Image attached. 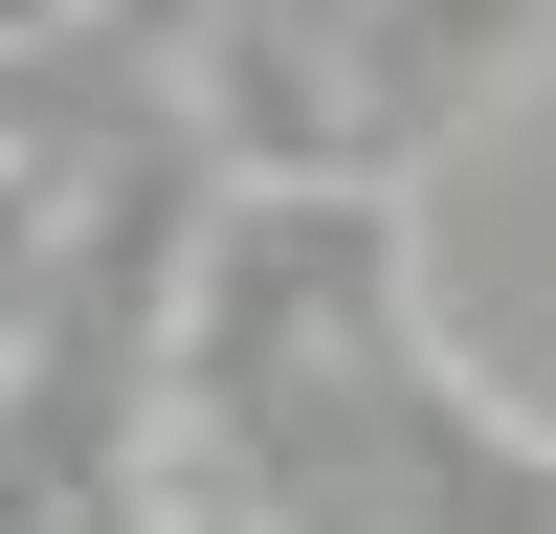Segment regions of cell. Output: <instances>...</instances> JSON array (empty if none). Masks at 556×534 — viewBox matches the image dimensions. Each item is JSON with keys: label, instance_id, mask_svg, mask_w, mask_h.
<instances>
[{"label": "cell", "instance_id": "obj_1", "mask_svg": "<svg viewBox=\"0 0 556 534\" xmlns=\"http://www.w3.org/2000/svg\"><path fill=\"white\" fill-rule=\"evenodd\" d=\"M178 534H223V512H178Z\"/></svg>", "mask_w": 556, "mask_h": 534}]
</instances>
